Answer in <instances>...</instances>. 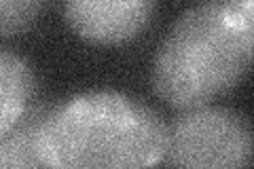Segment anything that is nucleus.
Masks as SVG:
<instances>
[{"mask_svg":"<svg viewBox=\"0 0 254 169\" xmlns=\"http://www.w3.org/2000/svg\"><path fill=\"white\" fill-rule=\"evenodd\" d=\"M43 4L28 0H2L0 2V32L2 36H11L26 30L38 17Z\"/></svg>","mask_w":254,"mask_h":169,"instance_id":"nucleus-7","label":"nucleus"},{"mask_svg":"<svg viewBox=\"0 0 254 169\" xmlns=\"http://www.w3.org/2000/svg\"><path fill=\"white\" fill-rule=\"evenodd\" d=\"M43 116L32 114L15 125L9 133L0 135V169H47L38 150V129Z\"/></svg>","mask_w":254,"mask_h":169,"instance_id":"nucleus-6","label":"nucleus"},{"mask_svg":"<svg viewBox=\"0 0 254 169\" xmlns=\"http://www.w3.org/2000/svg\"><path fill=\"white\" fill-rule=\"evenodd\" d=\"M254 57V32L231 2L187 9L163 38L153 63V87L170 106H208L240 83Z\"/></svg>","mask_w":254,"mask_h":169,"instance_id":"nucleus-2","label":"nucleus"},{"mask_svg":"<svg viewBox=\"0 0 254 169\" xmlns=\"http://www.w3.org/2000/svg\"><path fill=\"white\" fill-rule=\"evenodd\" d=\"M168 169H254V125L231 108L185 110L168 129Z\"/></svg>","mask_w":254,"mask_h":169,"instance_id":"nucleus-3","label":"nucleus"},{"mask_svg":"<svg viewBox=\"0 0 254 169\" xmlns=\"http://www.w3.org/2000/svg\"><path fill=\"white\" fill-rule=\"evenodd\" d=\"M34 89L32 70L19 55L0 51V135L9 133L26 114L28 100Z\"/></svg>","mask_w":254,"mask_h":169,"instance_id":"nucleus-5","label":"nucleus"},{"mask_svg":"<svg viewBox=\"0 0 254 169\" xmlns=\"http://www.w3.org/2000/svg\"><path fill=\"white\" fill-rule=\"evenodd\" d=\"M146 0H70L64 17L81 38L100 45H119L136 38L155 15Z\"/></svg>","mask_w":254,"mask_h":169,"instance_id":"nucleus-4","label":"nucleus"},{"mask_svg":"<svg viewBox=\"0 0 254 169\" xmlns=\"http://www.w3.org/2000/svg\"><path fill=\"white\" fill-rule=\"evenodd\" d=\"M237 4H240V9L244 13L246 21L250 23V28L254 32V0H237Z\"/></svg>","mask_w":254,"mask_h":169,"instance_id":"nucleus-8","label":"nucleus"},{"mask_svg":"<svg viewBox=\"0 0 254 169\" xmlns=\"http://www.w3.org/2000/svg\"><path fill=\"white\" fill-rule=\"evenodd\" d=\"M168 127L144 102L119 91H85L43 116L38 150L47 169H153Z\"/></svg>","mask_w":254,"mask_h":169,"instance_id":"nucleus-1","label":"nucleus"}]
</instances>
